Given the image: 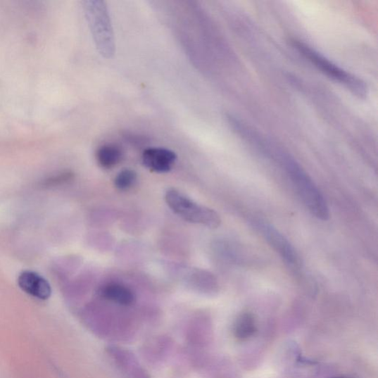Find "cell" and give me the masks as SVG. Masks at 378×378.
Instances as JSON below:
<instances>
[{"mask_svg": "<svg viewBox=\"0 0 378 378\" xmlns=\"http://www.w3.org/2000/svg\"><path fill=\"white\" fill-rule=\"evenodd\" d=\"M330 378H354V377H346V376H336V377H332Z\"/></svg>", "mask_w": 378, "mask_h": 378, "instance_id": "13", "label": "cell"}, {"mask_svg": "<svg viewBox=\"0 0 378 378\" xmlns=\"http://www.w3.org/2000/svg\"><path fill=\"white\" fill-rule=\"evenodd\" d=\"M253 224L270 246L281 256L287 265L296 269L299 267V256L296 249L276 227L260 219L254 220Z\"/></svg>", "mask_w": 378, "mask_h": 378, "instance_id": "5", "label": "cell"}, {"mask_svg": "<svg viewBox=\"0 0 378 378\" xmlns=\"http://www.w3.org/2000/svg\"><path fill=\"white\" fill-rule=\"evenodd\" d=\"M84 8L97 49L103 56L112 57L115 40L107 6L103 1H86Z\"/></svg>", "mask_w": 378, "mask_h": 378, "instance_id": "4", "label": "cell"}, {"mask_svg": "<svg viewBox=\"0 0 378 378\" xmlns=\"http://www.w3.org/2000/svg\"><path fill=\"white\" fill-rule=\"evenodd\" d=\"M98 294L105 300L123 306H131L136 301L134 292L128 286L118 283L104 284L99 289Z\"/></svg>", "mask_w": 378, "mask_h": 378, "instance_id": "8", "label": "cell"}, {"mask_svg": "<svg viewBox=\"0 0 378 378\" xmlns=\"http://www.w3.org/2000/svg\"><path fill=\"white\" fill-rule=\"evenodd\" d=\"M177 156L172 150L152 147L144 150L142 161L147 169L158 173L170 172L176 162Z\"/></svg>", "mask_w": 378, "mask_h": 378, "instance_id": "6", "label": "cell"}, {"mask_svg": "<svg viewBox=\"0 0 378 378\" xmlns=\"http://www.w3.org/2000/svg\"><path fill=\"white\" fill-rule=\"evenodd\" d=\"M279 160L289 176L301 199L310 213L316 218L326 221L329 218V210L322 191L313 179L291 156L279 153Z\"/></svg>", "mask_w": 378, "mask_h": 378, "instance_id": "1", "label": "cell"}, {"mask_svg": "<svg viewBox=\"0 0 378 378\" xmlns=\"http://www.w3.org/2000/svg\"><path fill=\"white\" fill-rule=\"evenodd\" d=\"M137 180V173L132 170L120 171L115 178V187L122 191L132 188Z\"/></svg>", "mask_w": 378, "mask_h": 378, "instance_id": "12", "label": "cell"}, {"mask_svg": "<svg viewBox=\"0 0 378 378\" xmlns=\"http://www.w3.org/2000/svg\"><path fill=\"white\" fill-rule=\"evenodd\" d=\"M123 158L122 150L114 144L103 145L97 150L96 159L103 169L115 168Z\"/></svg>", "mask_w": 378, "mask_h": 378, "instance_id": "11", "label": "cell"}, {"mask_svg": "<svg viewBox=\"0 0 378 378\" xmlns=\"http://www.w3.org/2000/svg\"><path fill=\"white\" fill-rule=\"evenodd\" d=\"M165 201L173 213L185 221L217 229L221 224L220 215L213 209L196 203L175 189L165 194Z\"/></svg>", "mask_w": 378, "mask_h": 378, "instance_id": "3", "label": "cell"}, {"mask_svg": "<svg viewBox=\"0 0 378 378\" xmlns=\"http://www.w3.org/2000/svg\"><path fill=\"white\" fill-rule=\"evenodd\" d=\"M257 332V324L255 316L250 312L240 313L233 325L234 338L244 342L252 339Z\"/></svg>", "mask_w": 378, "mask_h": 378, "instance_id": "10", "label": "cell"}, {"mask_svg": "<svg viewBox=\"0 0 378 378\" xmlns=\"http://www.w3.org/2000/svg\"><path fill=\"white\" fill-rule=\"evenodd\" d=\"M108 351L119 367L125 370L131 378H149L137 360L129 351L118 346L109 347Z\"/></svg>", "mask_w": 378, "mask_h": 378, "instance_id": "9", "label": "cell"}, {"mask_svg": "<svg viewBox=\"0 0 378 378\" xmlns=\"http://www.w3.org/2000/svg\"><path fill=\"white\" fill-rule=\"evenodd\" d=\"M18 284L24 292L39 299L46 300L51 296L49 282L35 272H23L18 278Z\"/></svg>", "mask_w": 378, "mask_h": 378, "instance_id": "7", "label": "cell"}, {"mask_svg": "<svg viewBox=\"0 0 378 378\" xmlns=\"http://www.w3.org/2000/svg\"><path fill=\"white\" fill-rule=\"evenodd\" d=\"M292 44L300 54L328 78L344 85L360 99H365L367 96L368 88L364 81L341 68L306 43L294 39Z\"/></svg>", "mask_w": 378, "mask_h": 378, "instance_id": "2", "label": "cell"}]
</instances>
